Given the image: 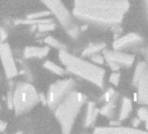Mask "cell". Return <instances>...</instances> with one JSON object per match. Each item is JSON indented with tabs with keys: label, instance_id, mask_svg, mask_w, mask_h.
<instances>
[{
	"label": "cell",
	"instance_id": "obj_1",
	"mask_svg": "<svg viewBox=\"0 0 148 134\" xmlns=\"http://www.w3.org/2000/svg\"><path fill=\"white\" fill-rule=\"evenodd\" d=\"M128 0H74L73 17L104 27L118 26L129 11Z\"/></svg>",
	"mask_w": 148,
	"mask_h": 134
},
{
	"label": "cell",
	"instance_id": "obj_2",
	"mask_svg": "<svg viewBox=\"0 0 148 134\" xmlns=\"http://www.w3.org/2000/svg\"><path fill=\"white\" fill-rule=\"evenodd\" d=\"M58 57L68 72L76 75L98 87L103 88L106 71L102 67L82 57L71 54L66 51H59Z\"/></svg>",
	"mask_w": 148,
	"mask_h": 134
},
{
	"label": "cell",
	"instance_id": "obj_3",
	"mask_svg": "<svg viewBox=\"0 0 148 134\" xmlns=\"http://www.w3.org/2000/svg\"><path fill=\"white\" fill-rule=\"evenodd\" d=\"M86 101V96L80 92H70L54 108L55 117L63 133H70Z\"/></svg>",
	"mask_w": 148,
	"mask_h": 134
},
{
	"label": "cell",
	"instance_id": "obj_4",
	"mask_svg": "<svg viewBox=\"0 0 148 134\" xmlns=\"http://www.w3.org/2000/svg\"><path fill=\"white\" fill-rule=\"evenodd\" d=\"M39 102V94L28 82H18L12 92V108L17 115L31 111Z\"/></svg>",
	"mask_w": 148,
	"mask_h": 134
},
{
	"label": "cell",
	"instance_id": "obj_5",
	"mask_svg": "<svg viewBox=\"0 0 148 134\" xmlns=\"http://www.w3.org/2000/svg\"><path fill=\"white\" fill-rule=\"evenodd\" d=\"M41 1L45 5L51 15L57 18L65 32L71 38L75 39L79 38L81 29L79 25L76 24L73 15L71 14L61 0H41Z\"/></svg>",
	"mask_w": 148,
	"mask_h": 134
},
{
	"label": "cell",
	"instance_id": "obj_6",
	"mask_svg": "<svg viewBox=\"0 0 148 134\" xmlns=\"http://www.w3.org/2000/svg\"><path fill=\"white\" fill-rule=\"evenodd\" d=\"M75 81L72 79H60L53 84H51L49 87L46 97V105L51 108L54 109L58 103L75 87Z\"/></svg>",
	"mask_w": 148,
	"mask_h": 134
},
{
	"label": "cell",
	"instance_id": "obj_7",
	"mask_svg": "<svg viewBox=\"0 0 148 134\" xmlns=\"http://www.w3.org/2000/svg\"><path fill=\"white\" fill-rule=\"evenodd\" d=\"M132 85L137 88V101L148 105V72L144 61L138 62L132 77Z\"/></svg>",
	"mask_w": 148,
	"mask_h": 134
},
{
	"label": "cell",
	"instance_id": "obj_8",
	"mask_svg": "<svg viewBox=\"0 0 148 134\" xmlns=\"http://www.w3.org/2000/svg\"><path fill=\"white\" fill-rule=\"evenodd\" d=\"M0 60L2 62L4 71L6 78L12 79L15 78L18 73V67L12 54L10 45L5 42H0Z\"/></svg>",
	"mask_w": 148,
	"mask_h": 134
},
{
	"label": "cell",
	"instance_id": "obj_9",
	"mask_svg": "<svg viewBox=\"0 0 148 134\" xmlns=\"http://www.w3.org/2000/svg\"><path fill=\"white\" fill-rule=\"evenodd\" d=\"M144 43V38L138 33L131 32L125 34L119 38H117L113 44V50L117 51H126V50H133L135 48H138Z\"/></svg>",
	"mask_w": 148,
	"mask_h": 134
},
{
	"label": "cell",
	"instance_id": "obj_10",
	"mask_svg": "<svg viewBox=\"0 0 148 134\" xmlns=\"http://www.w3.org/2000/svg\"><path fill=\"white\" fill-rule=\"evenodd\" d=\"M103 56L106 62H113L120 66L131 67L134 62V56L130 53L117 50H103Z\"/></svg>",
	"mask_w": 148,
	"mask_h": 134
},
{
	"label": "cell",
	"instance_id": "obj_11",
	"mask_svg": "<svg viewBox=\"0 0 148 134\" xmlns=\"http://www.w3.org/2000/svg\"><path fill=\"white\" fill-rule=\"evenodd\" d=\"M94 133H116V134H130V133H145V131L137 128L124 127L119 125L112 126H99L96 127L93 131Z\"/></svg>",
	"mask_w": 148,
	"mask_h": 134
},
{
	"label": "cell",
	"instance_id": "obj_12",
	"mask_svg": "<svg viewBox=\"0 0 148 134\" xmlns=\"http://www.w3.org/2000/svg\"><path fill=\"white\" fill-rule=\"evenodd\" d=\"M50 48L46 46H27L24 50V57L25 58H43L48 55Z\"/></svg>",
	"mask_w": 148,
	"mask_h": 134
},
{
	"label": "cell",
	"instance_id": "obj_13",
	"mask_svg": "<svg viewBox=\"0 0 148 134\" xmlns=\"http://www.w3.org/2000/svg\"><path fill=\"white\" fill-rule=\"evenodd\" d=\"M99 113V110L96 107V105L94 102H88L86 105V118L84 120V126L88 128L91 125H92Z\"/></svg>",
	"mask_w": 148,
	"mask_h": 134
},
{
	"label": "cell",
	"instance_id": "obj_14",
	"mask_svg": "<svg viewBox=\"0 0 148 134\" xmlns=\"http://www.w3.org/2000/svg\"><path fill=\"white\" fill-rule=\"evenodd\" d=\"M119 95L117 93H115V95L106 103V105L99 110V113L102 114L103 116L108 118H112L114 117L115 115V109H116V102L118 99Z\"/></svg>",
	"mask_w": 148,
	"mask_h": 134
},
{
	"label": "cell",
	"instance_id": "obj_15",
	"mask_svg": "<svg viewBox=\"0 0 148 134\" xmlns=\"http://www.w3.org/2000/svg\"><path fill=\"white\" fill-rule=\"evenodd\" d=\"M132 110V101L128 98L124 97L121 101V107H120L119 113V121H122V120H125V118H127L130 116Z\"/></svg>",
	"mask_w": 148,
	"mask_h": 134
},
{
	"label": "cell",
	"instance_id": "obj_16",
	"mask_svg": "<svg viewBox=\"0 0 148 134\" xmlns=\"http://www.w3.org/2000/svg\"><path fill=\"white\" fill-rule=\"evenodd\" d=\"M106 44L105 43H90L82 51V56L83 57H89L90 55L93 53L99 52L103 51L106 48Z\"/></svg>",
	"mask_w": 148,
	"mask_h": 134
},
{
	"label": "cell",
	"instance_id": "obj_17",
	"mask_svg": "<svg viewBox=\"0 0 148 134\" xmlns=\"http://www.w3.org/2000/svg\"><path fill=\"white\" fill-rule=\"evenodd\" d=\"M44 67L48 71H50L52 73L58 75V76H64L66 72V70L64 68H63V67H61L60 65H58L56 63L50 61V60H46L44 63Z\"/></svg>",
	"mask_w": 148,
	"mask_h": 134
},
{
	"label": "cell",
	"instance_id": "obj_18",
	"mask_svg": "<svg viewBox=\"0 0 148 134\" xmlns=\"http://www.w3.org/2000/svg\"><path fill=\"white\" fill-rule=\"evenodd\" d=\"M44 42L48 45V46H51L52 48H55L58 51H67V47L66 45L60 42L58 39L53 38L52 36H47L45 39H44Z\"/></svg>",
	"mask_w": 148,
	"mask_h": 134
},
{
	"label": "cell",
	"instance_id": "obj_19",
	"mask_svg": "<svg viewBox=\"0 0 148 134\" xmlns=\"http://www.w3.org/2000/svg\"><path fill=\"white\" fill-rule=\"evenodd\" d=\"M53 22L51 18H39V19H18L15 21V24L17 25H38L44 23H50Z\"/></svg>",
	"mask_w": 148,
	"mask_h": 134
},
{
	"label": "cell",
	"instance_id": "obj_20",
	"mask_svg": "<svg viewBox=\"0 0 148 134\" xmlns=\"http://www.w3.org/2000/svg\"><path fill=\"white\" fill-rule=\"evenodd\" d=\"M37 27H38V30L39 32H46V31H53L57 27V25L53 21V22H50V23H44V24L38 25Z\"/></svg>",
	"mask_w": 148,
	"mask_h": 134
},
{
	"label": "cell",
	"instance_id": "obj_21",
	"mask_svg": "<svg viewBox=\"0 0 148 134\" xmlns=\"http://www.w3.org/2000/svg\"><path fill=\"white\" fill-rule=\"evenodd\" d=\"M51 13L50 11H42V12L29 14L27 16V18H29V19H39V18H45L51 16Z\"/></svg>",
	"mask_w": 148,
	"mask_h": 134
},
{
	"label": "cell",
	"instance_id": "obj_22",
	"mask_svg": "<svg viewBox=\"0 0 148 134\" xmlns=\"http://www.w3.org/2000/svg\"><path fill=\"white\" fill-rule=\"evenodd\" d=\"M90 57V59L92 63L96 64H103L104 62H105V57L103 55L99 54V52L97 53H93L92 55L89 56Z\"/></svg>",
	"mask_w": 148,
	"mask_h": 134
},
{
	"label": "cell",
	"instance_id": "obj_23",
	"mask_svg": "<svg viewBox=\"0 0 148 134\" xmlns=\"http://www.w3.org/2000/svg\"><path fill=\"white\" fill-rule=\"evenodd\" d=\"M138 118L141 121H145L148 119V109L146 107H140L138 110Z\"/></svg>",
	"mask_w": 148,
	"mask_h": 134
},
{
	"label": "cell",
	"instance_id": "obj_24",
	"mask_svg": "<svg viewBox=\"0 0 148 134\" xmlns=\"http://www.w3.org/2000/svg\"><path fill=\"white\" fill-rule=\"evenodd\" d=\"M119 80H120V73L118 72H112L109 77V82L111 84H112L113 85H115V86H117L119 85Z\"/></svg>",
	"mask_w": 148,
	"mask_h": 134
},
{
	"label": "cell",
	"instance_id": "obj_25",
	"mask_svg": "<svg viewBox=\"0 0 148 134\" xmlns=\"http://www.w3.org/2000/svg\"><path fill=\"white\" fill-rule=\"evenodd\" d=\"M115 91L112 89V88H109L106 92V93L104 94V96H103V99H105L106 100V102H107V101H109L114 95H115Z\"/></svg>",
	"mask_w": 148,
	"mask_h": 134
},
{
	"label": "cell",
	"instance_id": "obj_26",
	"mask_svg": "<svg viewBox=\"0 0 148 134\" xmlns=\"http://www.w3.org/2000/svg\"><path fill=\"white\" fill-rule=\"evenodd\" d=\"M106 63H107L108 66L111 68V70L113 71V72H118L120 69V67H121L120 65H119L118 64L113 63V62H106Z\"/></svg>",
	"mask_w": 148,
	"mask_h": 134
},
{
	"label": "cell",
	"instance_id": "obj_27",
	"mask_svg": "<svg viewBox=\"0 0 148 134\" xmlns=\"http://www.w3.org/2000/svg\"><path fill=\"white\" fill-rule=\"evenodd\" d=\"M6 37H7V32L6 31L0 27V42H5V40L6 39Z\"/></svg>",
	"mask_w": 148,
	"mask_h": 134
},
{
	"label": "cell",
	"instance_id": "obj_28",
	"mask_svg": "<svg viewBox=\"0 0 148 134\" xmlns=\"http://www.w3.org/2000/svg\"><path fill=\"white\" fill-rule=\"evenodd\" d=\"M144 55H145V66H146V70L148 72V44L147 45L145 46V48L144 49Z\"/></svg>",
	"mask_w": 148,
	"mask_h": 134
},
{
	"label": "cell",
	"instance_id": "obj_29",
	"mask_svg": "<svg viewBox=\"0 0 148 134\" xmlns=\"http://www.w3.org/2000/svg\"><path fill=\"white\" fill-rule=\"evenodd\" d=\"M7 106L12 109V92H9L7 93Z\"/></svg>",
	"mask_w": 148,
	"mask_h": 134
},
{
	"label": "cell",
	"instance_id": "obj_30",
	"mask_svg": "<svg viewBox=\"0 0 148 134\" xmlns=\"http://www.w3.org/2000/svg\"><path fill=\"white\" fill-rule=\"evenodd\" d=\"M140 123H141V120H140L138 118H135L132 120V122L133 128H137V127L140 124Z\"/></svg>",
	"mask_w": 148,
	"mask_h": 134
},
{
	"label": "cell",
	"instance_id": "obj_31",
	"mask_svg": "<svg viewBox=\"0 0 148 134\" xmlns=\"http://www.w3.org/2000/svg\"><path fill=\"white\" fill-rule=\"evenodd\" d=\"M5 128H6V123L4 122L2 119H0V131H5Z\"/></svg>",
	"mask_w": 148,
	"mask_h": 134
},
{
	"label": "cell",
	"instance_id": "obj_32",
	"mask_svg": "<svg viewBox=\"0 0 148 134\" xmlns=\"http://www.w3.org/2000/svg\"><path fill=\"white\" fill-rule=\"evenodd\" d=\"M144 4H145V11H146L147 18H148V0H144Z\"/></svg>",
	"mask_w": 148,
	"mask_h": 134
}]
</instances>
